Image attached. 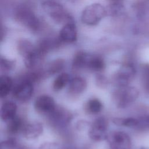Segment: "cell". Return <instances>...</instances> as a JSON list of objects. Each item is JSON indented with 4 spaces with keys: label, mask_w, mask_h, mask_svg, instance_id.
<instances>
[{
    "label": "cell",
    "mask_w": 149,
    "mask_h": 149,
    "mask_svg": "<svg viewBox=\"0 0 149 149\" xmlns=\"http://www.w3.org/2000/svg\"><path fill=\"white\" fill-rule=\"evenodd\" d=\"M22 120L17 116L7 122V130L10 133H16L22 128Z\"/></svg>",
    "instance_id": "obj_24"
},
{
    "label": "cell",
    "mask_w": 149,
    "mask_h": 149,
    "mask_svg": "<svg viewBox=\"0 0 149 149\" xmlns=\"http://www.w3.org/2000/svg\"><path fill=\"white\" fill-rule=\"evenodd\" d=\"M102 109V102L97 98L89 100L86 105V109L91 114L98 113Z\"/></svg>",
    "instance_id": "obj_20"
},
{
    "label": "cell",
    "mask_w": 149,
    "mask_h": 149,
    "mask_svg": "<svg viewBox=\"0 0 149 149\" xmlns=\"http://www.w3.org/2000/svg\"><path fill=\"white\" fill-rule=\"evenodd\" d=\"M45 55L40 52L37 47L24 56L25 66L29 69L37 68L41 63Z\"/></svg>",
    "instance_id": "obj_11"
},
{
    "label": "cell",
    "mask_w": 149,
    "mask_h": 149,
    "mask_svg": "<svg viewBox=\"0 0 149 149\" xmlns=\"http://www.w3.org/2000/svg\"><path fill=\"white\" fill-rule=\"evenodd\" d=\"M87 56L88 54L83 52H80L77 53L75 55L73 61V68L74 69H80L81 68H86V63Z\"/></svg>",
    "instance_id": "obj_22"
},
{
    "label": "cell",
    "mask_w": 149,
    "mask_h": 149,
    "mask_svg": "<svg viewBox=\"0 0 149 149\" xmlns=\"http://www.w3.org/2000/svg\"><path fill=\"white\" fill-rule=\"evenodd\" d=\"M33 93L32 82L23 79L16 84L12 89L13 97L18 100L25 101L29 100Z\"/></svg>",
    "instance_id": "obj_8"
},
{
    "label": "cell",
    "mask_w": 149,
    "mask_h": 149,
    "mask_svg": "<svg viewBox=\"0 0 149 149\" xmlns=\"http://www.w3.org/2000/svg\"><path fill=\"white\" fill-rule=\"evenodd\" d=\"M136 75V69L132 63L123 64L113 75L112 82L118 87L129 86Z\"/></svg>",
    "instance_id": "obj_3"
},
{
    "label": "cell",
    "mask_w": 149,
    "mask_h": 149,
    "mask_svg": "<svg viewBox=\"0 0 149 149\" xmlns=\"http://www.w3.org/2000/svg\"><path fill=\"white\" fill-rule=\"evenodd\" d=\"M17 105L12 101H6L4 102L1 108V119L7 122L15 116H16Z\"/></svg>",
    "instance_id": "obj_14"
},
{
    "label": "cell",
    "mask_w": 149,
    "mask_h": 149,
    "mask_svg": "<svg viewBox=\"0 0 149 149\" xmlns=\"http://www.w3.org/2000/svg\"><path fill=\"white\" fill-rule=\"evenodd\" d=\"M110 4L114 9H120L122 6L123 0H109Z\"/></svg>",
    "instance_id": "obj_30"
},
{
    "label": "cell",
    "mask_w": 149,
    "mask_h": 149,
    "mask_svg": "<svg viewBox=\"0 0 149 149\" xmlns=\"http://www.w3.org/2000/svg\"><path fill=\"white\" fill-rule=\"evenodd\" d=\"M141 149H145V148H141Z\"/></svg>",
    "instance_id": "obj_32"
},
{
    "label": "cell",
    "mask_w": 149,
    "mask_h": 149,
    "mask_svg": "<svg viewBox=\"0 0 149 149\" xmlns=\"http://www.w3.org/2000/svg\"><path fill=\"white\" fill-rule=\"evenodd\" d=\"M14 67L15 62L13 61H11L5 58L1 57L0 63V68L1 72H8L10 71Z\"/></svg>",
    "instance_id": "obj_27"
},
{
    "label": "cell",
    "mask_w": 149,
    "mask_h": 149,
    "mask_svg": "<svg viewBox=\"0 0 149 149\" xmlns=\"http://www.w3.org/2000/svg\"><path fill=\"white\" fill-rule=\"evenodd\" d=\"M107 140L111 149H132L130 137L124 132H113L108 134Z\"/></svg>",
    "instance_id": "obj_7"
},
{
    "label": "cell",
    "mask_w": 149,
    "mask_h": 149,
    "mask_svg": "<svg viewBox=\"0 0 149 149\" xmlns=\"http://www.w3.org/2000/svg\"><path fill=\"white\" fill-rule=\"evenodd\" d=\"M137 119V123L136 129L146 131L149 130V115L141 116Z\"/></svg>",
    "instance_id": "obj_26"
},
{
    "label": "cell",
    "mask_w": 149,
    "mask_h": 149,
    "mask_svg": "<svg viewBox=\"0 0 149 149\" xmlns=\"http://www.w3.org/2000/svg\"><path fill=\"white\" fill-rule=\"evenodd\" d=\"M105 63L102 58L97 55L88 54L86 68L94 72H100L104 69Z\"/></svg>",
    "instance_id": "obj_15"
},
{
    "label": "cell",
    "mask_w": 149,
    "mask_h": 149,
    "mask_svg": "<svg viewBox=\"0 0 149 149\" xmlns=\"http://www.w3.org/2000/svg\"><path fill=\"white\" fill-rule=\"evenodd\" d=\"M16 19L27 28L36 31L40 27V22L33 12L26 6L20 7L16 13Z\"/></svg>",
    "instance_id": "obj_6"
},
{
    "label": "cell",
    "mask_w": 149,
    "mask_h": 149,
    "mask_svg": "<svg viewBox=\"0 0 149 149\" xmlns=\"http://www.w3.org/2000/svg\"><path fill=\"white\" fill-rule=\"evenodd\" d=\"M16 141L13 139H8L3 142L1 143L2 148H13L16 146Z\"/></svg>",
    "instance_id": "obj_29"
},
{
    "label": "cell",
    "mask_w": 149,
    "mask_h": 149,
    "mask_svg": "<svg viewBox=\"0 0 149 149\" xmlns=\"http://www.w3.org/2000/svg\"><path fill=\"white\" fill-rule=\"evenodd\" d=\"M59 144L56 142H45L42 143L38 149H59Z\"/></svg>",
    "instance_id": "obj_28"
},
{
    "label": "cell",
    "mask_w": 149,
    "mask_h": 149,
    "mask_svg": "<svg viewBox=\"0 0 149 149\" xmlns=\"http://www.w3.org/2000/svg\"><path fill=\"white\" fill-rule=\"evenodd\" d=\"M87 87V81L82 77L76 76L70 79L68 84V90L71 94H80L82 93Z\"/></svg>",
    "instance_id": "obj_13"
},
{
    "label": "cell",
    "mask_w": 149,
    "mask_h": 149,
    "mask_svg": "<svg viewBox=\"0 0 149 149\" xmlns=\"http://www.w3.org/2000/svg\"><path fill=\"white\" fill-rule=\"evenodd\" d=\"M139 95V91L134 87L129 86L118 87L112 93V100L119 108H125L135 101Z\"/></svg>",
    "instance_id": "obj_1"
},
{
    "label": "cell",
    "mask_w": 149,
    "mask_h": 149,
    "mask_svg": "<svg viewBox=\"0 0 149 149\" xmlns=\"http://www.w3.org/2000/svg\"><path fill=\"white\" fill-rule=\"evenodd\" d=\"M108 123L104 117L97 118L91 125L88 135L90 139L94 141H100L107 139Z\"/></svg>",
    "instance_id": "obj_5"
},
{
    "label": "cell",
    "mask_w": 149,
    "mask_h": 149,
    "mask_svg": "<svg viewBox=\"0 0 149 149\" xmlns=\"http://www.w3.org/2000/svg\"><path fill=\"white\" fill-rule=\"evenodd\" d=\"M60 41L64 42L71 43L77 40V30L75 24L71 20L65 24L59 33Z\"/></svg>",
    "instance_id": "obj_10"
},
{
    "label": "cell",
    "mask_w": 149,
    "mask_h": 149,
    "mask_svg": "<svg viewBox=\"0 0 149 149\" xmlns=\"http://www.w3.org/2000/svg\"><path fill=\"white\" fill-rule=\"evenodd\" d=\"M13 89L12 79L7 75H2L0 78V97H5Z\"/></svg>",
    "instance_id": "obj_16"
},
{
    "label": "cell",
    "mask_w": 149,
    "mask_h": 149,
    "mask_svg": "<svg viewBox=\"0 0 149 149\" xmlns=\"http://www.w3.org/2000/svg\"><path fill=\"white\" fill-rule=\"evenodd\" d=\"M35 48L30 42L25 40L20 41L18 45L19 52L23 57L34 50Z\"/></svg>",
    "instance_id": "obj_25"
},
{
    "label": "cell",
    "mask_w": 149,
    "mask_h": 149,
    "mask_svg": "<svg viewBox=\"0 0 149 149\" xmlns=\"http://www.w3.org/2000/svg\"><path fill=\"white\" fill-rule=\"evenodd\" d=\"M70 78L69 75L66 73L59 74L54 80L53 83V88L55 90L58 91L62 89L65 86L69 84Z\"/></svg>",
    "instance_id": "obj_19"
},
{
    "label": "cell",
    "mask_w": 149,
    "mask_h": 149,
    "mask_svg": "<svg viewBox=\"0 0 149 149\" xmlns=\"http://www.w3.org/2000/svg\"><path fill=\"white\" fill-rule=\"evenodd\" d=\"M106 10L100 3L91 4L83 10L81 19L85 24L94 26L98 24L105 16Z\"/></svg>",
    "instance_id": "obj_2"
},
{
    "label": "cell",
    "mask_w": 149,
    "mask_h": 149,
    "mask_svg": "<svg viewBox=\"0 0 149 149\" xmlns=\"http://www.w3.org/2000/svg\"><path fill=\"white\" fill-rule=\"evenodd\" d=\"M96 82L97 83V85L99 86L100 87H104L105 86L107 83V81L106 78L103 76L102 75H98L97 77V79H96Z\"/></svg>",
    "instance_id": "obj_31"
},
{
    "label": "cell",
    "mask_w": 149,
    "mask_h": 149,
    "mask_svg": "<svg viewBox=\"0 0 149 149\" xmlns=\"http://www.w3.org/2000/svg\"><path fill=\"white\" fill-rule=\"evenodd\" d=\"M112 122L118 126L136 128L137 119L134 118H114Z\"/></svg>",
    "instance_id": "obj_21"
},
{
    "label": "cell",
    "mask_w": 149,
    "mask_h": 149,
    "mask_svg": "<svg viewBox=\"0 0 149 149\" xmlns=\"http://www.w3.org/2000/svg\"><path fill=\"white\" fill-rule=\"evenodd\" d=\"M42 7L44 11L55 22L62 23L72 20L66 13L63 6L54 1H47L42 3Z\"/></svg>",
    "instance_id": "obj_4"
},
{
    "label": "cell",
    "mask_w": 149,
    "mask_h": 149,
    "mask_svg": "<svg viewBox=\"0 0 149 149\" xmlns=\"http://www.w3.org/2000/svg\"><path fill=\"white\" fill-rule=\"evenodd\" d=\"M43 132V126L38 122L33 121L26 124L23 128V133L28 139H34L39 137Z\"/></svg>",
    "instance_id": "obj_12"
},
{
    "label": "cell",
    "mask_w": 149,
    "mask_h": 149,
    "mask_svg": "<svg viewBox=\"0 0 149 149\" xmlns=\"http://www.w3.org/2000/svg\"><path fill=\"white\" fill-rule=\"evenodd\" d=\"M54 121L59 123H68L70 119V114L64 109H55L50 113Z\"/></svg>",
    "instance_id": "obj_17"
},
{
    "label": "cell",
    "mask_w": 149,
    "mask_h": 149,
    "mask_svg": "<svg viewBox=\"0 0 149 149\" xmlns=\"http://www.w3.org/2000/svg\"><path fill=\"white\" fill-rule=\"evenodd\" d=\"M141 79L143 87L149 94V63H145L141 68Z\"/></svg>",
    "instance_id": "obj_23"
},
{
    "label": "cell",
    "mask_w": 149,
    "mask_h": 149,
    "mask_svg": "<svg viewBox=\"0 0 149 149\" xmlns=\"http://www.w3.org/2000/svg\"><path fill=\"white\" fill-rule=\"evenodd\" d=\"M64 66V62L61 59H57L49 63L45 68L43 73L44 76H49L55 74L62 70Z\"/></svg>",
    "instance_id": "obj_18"
},
{
    "label": "cell",
    "mask_w": 149,
    "mask_h": 149,
    "mask_svg": "<svg viewBox=\"0 0 149 149\" xmlns=\"http://www.w3.org/2000/svg\"><path fill=\"white\" fill-rule=\"evenodd\" d=\"M34 108L42 113H51L56 108L54 98L48 95H40L34 101Z\"/></svg>",
    "instance_id": "obj_9"
}]
</instances>
